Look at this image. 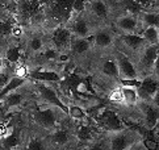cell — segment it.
Segmentation results:
<instances>
[{"label": "cell", "instance_id": "cell-28", "mask_svg": "<svg viewBox=\"0 0 159 150\" xmlns=\"http://www.w3.org/2000/svg\"><path fill=\"white\" fill-rule=\"evenodd\" d=\"M108 100L113 104H124V99H122V94H121V90L120 87H117L115 90H112L109 92V95H108Z\"/></svg>", "mask_w": 159, "mask_h": 150}, {"label": "cell", "instance_id": "cell-21", "mask_svg": "<svg viewBox=\"0 0 159 150\" xmlns=\"http://www.w3.org/2000/svg\"><path fill=\"white\" fill-rule=\"evenodd\" d=\"M141 37L145 40L147 45H158L159 30L158 26H147L141 30Z\"/></svg>", "mask_w": 159, "mask_h": 150}, {"label": "cell", "instance_id": "cell-38", "mask_svg": "<svg viewBox=\"0 0 159 150\" xmlns=\"http://www.w3.org/2000/svg\"><path fill=\"white\" fill-rule=\"evenodd\" d=\"M11 36H13V37H20V36H22V28H21L20 25H13L12 32H11Z\"/></svg>", "mask_w": 159, "mask_h": 150}, {"label": "cell", "instance_id": "cell-18", "mask_svg": "<svg viewBox=\"0 0 159 150\" xmlns=\"http://www.w3.org/2000/svg\"><path fill=\"white\" fill-rule=\"evenodd\" d=\"M89 8L91 12L99 19H105L109 15V7L104 0H89Z\"/></svg>", "mask_w": 159, "mask_h": 150}, {"label": "cell", "instance_id": "cell-20", "mask_svg": "<svg viewBox=\"0 0 159 150\" xmlns=\"http://www.w3.org/2000/svg\"><path fill=\"white\" fill-rule=\"evenodd\" d=\"M76 138L80 142H93L95 129L88 124H82L76 130Z\"/></svg>", "mask_w": 159, "mask_h": 150}, {"label": "cell", "instance_id": "cell-23", "mask_svg": "<svg viewBox=\"0 0 159 150\" xmlns=\"http://www.w3.org/2000/svg\"><path fill=\"white\" fill-rule=\"evenodd\" d=\"M50 140L55 145H66L70 140V133L67 129H57L52 133Z\"/></svg>", "mask_w": 159, "mask_h": 150}, {"label": "cell", "instance_id": "cell-36", "mask_svg": "<svg viewBox=\"0 0 159 150\" xmlns=\"http://www.w3.org/2000/svg\"><path fill=\"white\" fill-rule=\"evenodd\" d=\"M142 145H143L145 149H147V150H159L158 141H154L150 137L143 138V140H142Z\"/></svg>", "mask_w": 159, "mask_h": 150}, {"label": "cell", "instance_id": "cell-3", "mask_svg": "<svg viewBox=\"0 0 159 150\" xmlns=\"http://www.w3.org/2000/svg\"><path fill=\"white\" fill-rule=\"evenodd\" d=\"M93 119H95L99 128L105 130L107 133L117 132V130L126 128V125H125L124 121L118 117V115L116 112L111 111V109H107V108H99Z\"/></svg>", "mask_w": 159, "mask_h": 150}, {"label": "cell", "instance_id": "cell-24", "mask_svg": "<svg viewBox=\"0 0 159 150\" xmlns=\"http://www.w3.org/2000/svg\"><path fill=\"white\" fill-rule=\"evenodd\" d=\"M12 130H11L5 137L2 138V140H3L2 145H3L4 149H7V150H12V149L17 148L20 145V137L17 136V133H15V132H12Z\"/></svg>", "mask_w": 159, "mask_h": 150}, {"label": "cell", "instance_id": "cell-37", "mask_svg": "<svg viewBox=\"0 0 159 150\" xmlns=\"http://www.w3.org/2000/svg\"><path fill=\"white\" fill-rule=\"evenodd\" d=\"M137 4H139V7L142 9H149L151 8V4H152V0H134Z\"/></svg>", "mask_w": 159, "mask_h": 150}, {"label": "cell", "instance_id": "cell-14", "mask_svg": "<svg viewBox=\"0 0 159 150\" xmlns=\"http://www.w3.org/2000/svg\"><path fill=\"white\" fill-rule=\"evenodd\" d=\"M121 41L124 42L125 46H128L133 51H141L147 45L145 40L141 37V34H124Z\"/></svg>", "mask_w": 159, "mask_h": 150}, {"label": "cell", "instance_id": "cell-26", "mask_svg": "<svg viewBox=\"0 0 159 150\" xmlns=\"http://www.w3.org/2000/svg\"><path fill=\"white\" fill-rule=\"evenodd\" d=\"M4 58L7 59V62L12 63V65H16L21 58V48L20 46H11V48H8L7 51H5Z\"/></svg>", "mask_w": 159, "mask_h": 150}, {"label": "cell", "instance_id": "cell-13", "mask_svg": "<svg viewBox=\"0 0 159 150\" xmlns=\"http://www.w3.org/2000/svg\"><path fill=\"white\" fill-rule=\"evenodd\" d=\"M69 30L74 37H82V38H88L89 32H91L89 24L84 19H82V17H78L76 20L72 21Z\"/></svg>", "mask_w": 159, "mask_h": 150}, {"label": "cell", "instance_id": "cell-8", "mask_svg": "<svg viewBox=\"0 0 159 150\" xmlns=\"http://www.w3.org/2000/svg\"><path fill=\"white\" fill-rule=\"evenodd\" d=\"M142 101V100H141ZM142 113H143V123L149 130L158 125V104L157 101H142Z\"/></svg>", "mask_w": 159, "mask_h": 150}, {"label": "cell", "instance_id": "cell-41", "mask_svg": "<svg viewBox=\"0 0 159 150\" xmlns=\"http://www.w3.org/2000/svg\"><path fill=\"white\" fill-rule=\"evenodd\" d=\"M29 2H39V3H42L43 0H29Z\"/></svg>", "mask_w": 159, "mask_h": 150}, {"label": "cell", "instance_id": "cell-34", "mask_svg": "<svg viewBox=\"0 0 159 150\" xmlns=\"http://www.w3.org/2000/svg\"><path fill=\"white\" fill-rule=\"evenodd\" d=\"M88 150H109V146H108V140L107 138H103V140H96L93 142H91V146Z\"/></svg>", "mask_w": 159, "mask_h": 150}, {"label": "cell", "instance_id": "cell-31", "mask_svg": "<svg viewBox=\"0 0 159 150\" xmlns=\"http://www.w3.org/2000/svg\"><path fill=\"white\" fill-rule=\"evenodd\" d=\"M29 73H30L29 67H28L26 65H24V63L19 65L13 70V75L16 78H20V79H28V77H29Z\"/></svg>", "mask_w": 159, "mask_h": 150}, {"label": "cell", "instance_id": "cell-29", "mask_svg": "<svg viewBox=\"0 0 159 150\" xmlns=\"http://www.w3.org/2000/svg\"><path fill=\"white\" fill-rule=\"evenodd\" d=\"M87 8V0H72L71 3V12L76 15H82Z\"/></svg>", "mask_w": 159, "mask_h": 150}, {"label": "cell", "instance_id": "cell-2", "mask_svg": "<svg viewBox=\"0 0 159 150\" xmlns=\"http://www.w3.org/2000/svg\"><path fill=\"white\" fill-rule=\"evenodd\" d=\"M108 146L109 150H130L141 140V134L137 130L124 128L117 132L108 133Z\"/></svg>", "mask_w": 159, "mask_h": 150}, {"label": "cell", "instance_id": "cell-10", "mask_svg": "<svg viewBox=\"0 0 159 150\" xmlns=\"http://www.w3.org/2000/svg\"><path fill=\"white\" fill-rule=\"evenodd\" d=\"M158 61V45H146L141 50V66L143 68L151 70L152 67H157Z\"/></svg>", "mask_w": 159, "mask_h": 150}, {"label": "cell", "instance_id": "cell-15", "mask_svg": "<svg viewBox=\"0 0 159 150\" xmlns=\"http://www.w3.org/2000/svg\"><path fill=\"white\" fill-rule=\"evenodd\" d=\"M91 40L89 38H82V37H71V44H70V50L72 54L80 55L84 54L86 51L91 49Z\"/></svg>", "mask_w": 159, "mask_h": 150}, {"label": "cell", "instance_id": "cell-19", "mask_svg": "<svg viewBox=\"0 0 159 150\" xmlns=\"http://www.w3.org/2000/svg\"><path fill=\"white\" fill-rule=\"evenodd\" d=\"M41 4L39 2H29V0H21L19 3V9L20 12L26 16V17H32L33 15H36L39 9H41Z\"/></svg>", "mask_w": 159, "mask_h": 150}, {"label": "cell", "instance_id": "cell-40", "mask_svg": "<svg viewBox=\"0 0 159 150\" xmlns=\"http://www.w3.org/2000/svg\"><path fill=\"white\" fill-rule=\"evenodd\" d=\"M3 63H4V61H3V57H2V55H0V67H2V66H3Z\"/></svg>", "mask_w": 159, "mask_h": 150}, {"label": "cell", "instance_id": "cell-35", "mask_svg": "<svg viewBox=\"0 0 159 150\" xmlns=\"http://www.w3.org/2000/svg\"><path fill=\"white\" fill-rule=\"evenodd\" d=\"M59 57L61 54L53 48H48L43 51V58L46 61H57V59H59Z\"/></svg>", "mask_w": 159, "mask_h": 150}, {"label": "cell", "instance_id": "cell-22", "mask_svg": "<svg viewBox=\"0 0 159 150\" xmlns=\"http://www.w3.org/2000/svg\"><path fill=\"white\" fill-rule=\"evenodd\" d=\"M67 115L78 121H86L88 120L87 113L84 112V108H82L80 105L78 104H67Z\"/></svg>", "mask_w": 159, "mask_h": 150}, {"label": "cell", "instance_id": "cell-30", "mask_svg": "<svg viewBox=\"0 0 159 150\" xmlns=\"http://www.w3.org/2000/svg\"><path fill=\"white\" fill-rule=\"evenodd\" d=\"M28 46H29V50L33 51V53H38V51H41L43 49V41L41 37H32L29 44H28Z\"/></svg>", "mask_w": 159, "mask_h": 150}, {"label": "cell", "instance_id": "cell-12", "mask_svg": "<svg viewBox=\"0 0 159 150\" xmlns=\"http://www.w3.org/2000/svg\"><path fill=\"white\" fill-rule=\"evenodd\" d=\"M141 30L143 28L147 26H158L159 25V16L157 11H151V9H143L142 12L137 16Z\"/></svg>", "mask_w": 159, "mask_h": 150}, {"label": "cell", "instance_id": "cell-4", "mask_svg": "<svg viewBox=\"0 0 159 150\" xmlns=\"http://www.w3.org/2000/svg\"><path fill=\"white\" fill-rule=\"evenodd\" d=\"M36 88L39 97L42 99V101L45 104H50V105H54L57 108H59L61 111H63L67 113V104L63 101L62 96L58 91H57L52 83H48V82H38L36 80Z\"/></svg>", "mask_w": 159, "mask_h": 150}, {"label": "cell", "instance_id": "cell-7", "mask_svg": "<svg viewBox=\"0 0 159 150\" xmlns=\"http://www.w3.org/2000/svg\"><path fill=\"white\" fill-rule=\"evenodd\" d=\"M116 26L124 34H139L141 33V26H139L137 16L125 13L116 20Z\"/></svg>", "mask_w": 159, "mask_h": 150}, {"label": "cell", "instance_id": "cell-11", "mask_svg": "<svg viewBox=\"0 0 159 150\" xmlns=\"http://www.w3.org/2000/svg\"><path fill=\"white\" fill-rule=\"evenodd\" d=\"M33 80H38V82H48V83H58L61 80L59 73L55 70H45V68H38V70L30 71L29 77Z\"/></svg>", "mask_w": 159, "mask_h": 150}, {"label": "cell", "instance_id": "cell-6", "mask_svg": "<svg viewBox=\"0 0 159 150\" xmlns=\"http://www.w3.org/2000/svg\"><path fill=\"white\" fill-rule=\"evenodd\" d=\"M71 37H72V34L70 33L69 28H66V26L55 28L54 32H53V36H52V42H53V46H54L53 49H55L59 54L62 53V51L70 49Z\"/></svg>", "mask_w": 159, "mask_h": 150}, {"label": "cell", "instance_id": "cell-39", "mask_svg": "<svg viewBox=\"0 0 159 150\" xmlns=\"http://www.w3.org/2000/svg\"><path fill=\"white\" fill-rule=\"evenodd\" d=\"M130 150H147V149H145V146L142 145V142H141V143L138 142V143H135V145H134L132 149H130Z\"/></svg>", "mask_w": 159, "mask_h": 150}, {"label": "cell", "instance_id": "cell-9", "mask_svg": "<svg viewBox=\"0 0 159 150\" xmlns=\"http://www.w3.org/2000/svg\"><path fill=\"white\" fill-rule=\"evenodd\" d=\"M21 87H19L17 90L8 92L7 95H4L2 99H0V103H2V108L5 109H15L19 108L25 103V94H22L20 91Z\"/></svg>", "mask_w": 159, "mask_h": 150}, {"label": "cell", "instance_id": "cell-16", "mask_svg": "<svg viewBox=\"0 0 159 150\" xmlns=\"http://www.w3.org/2000/svg\"><path fill=\"white\" fill-rule=\"evenodd\" d=\"M93 44L100 49H107L113 44V34L109 30H99L93 34Z\"/></svg>", "mask_w": 159, "mask_h": 150}, {"label": "cell", "instance_id": "cell-27", "mask_svg": "<svg viewBox=\"0 0 159 150\" xmlns=\"http://www.w3.org/2000/svg\"><path fill=\"white\" fill-rule=\"evenodd\" d=\"M121 4L124 9L126 11V15H132V16H138L142 11L139 4H137L134 0H121Z\"/></svg>", "mask_w": 159, "mask_h": 150}, {"label": "cell", "instance_id": "cell-17", "mask_svg": "<svg viewBox=\"0 0 159 150\" xmlns=\"http://www.w3.org/2000/svg\"><path fill=\"white\" fill-rule=\"evenodd\" d=\"M121 94H122V99H124V104L125 105H137L139 100L138 96V91L134 87H125V86H120Z\"/></svg>", "mask_w": 159, "mask_h": 150}, {"label": "cell", "instance_id": "cell-32", "mask_svg": "<svg viewBox=\"0 0 159 150\" xmlns=\"http://www.w3.org/2000/svg\"><path fill=\"white\" fill-rule=\"evenodd\" d=\"M13 25L15 24L9 20L0 21V34H2V36H11V32H12Z\"/></svg>", "mask_w": 159, "mask_h": 150}, {"label": "cell", "instance_id": "cell-33", "mask_svg": "<svg viewBox=\"0 0 159 150\" xmlns=\"http://www.w3.org/2000/svg\"><path fill=\"white\" fill-rule=\"evenodd\" d=\"M26 150H45V143L42 140H39V138H32V140L28 142Z\"/></svg>", "mask_w": 159, "mask_h": 150}, {"label": "cell", "instance_id": "cell-5", "mask_svg": "<svg viewBox=\"0 0 159 150\" xmlns=\"http://www.w3.org/2000/svg\"><path fill=\"white\" fill-rule=\"evenodd\" d=\"M116 62L118 70V79L120 80H129V79H139V73L134 63L130 61L125 54L117 53L116 58L113 59Z\"/></svg>", "mask_w": 159, "mask_h": 150}, {"label": "cell", "instance_id": "cell-1", "mask_svg": "<svg viewBox=\"0 0 159 150\" xmlns=\"http://www.w3.org/2000/svg\"><path fill=\"white\" fill-rule=\"evenodd\" d=\"M63 115H67V113L61 111L59 108H57L54 105L45 104V105L37 107L34 111H33L32 119L38 126H41V128L46 129V130H54Z\"/></svg>", "mask_w": 159, "mask_h": 150}, {"label": "cell", "instance_id": "cell-25", "mask_svg": "<svg viewBox=\"0 0 159 150\" xmlns=\"http://www.w3.org/2000/svg\"><path fill=\"white\" fill-rule=\"evenodd\" d=\"M101 73L108 78H118V70H117L116 62L113 59L104 61L103 66H101Z\"/></svg>", "mask_w": 159, "mask_h": 150}]
</instances>
